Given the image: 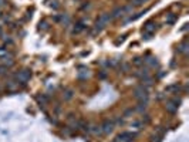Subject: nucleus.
<instances>
[{
	"label": "nucleus",
	"mask_w": 189,
	"mask_h": 142,
	"mask_svg": "<svg viewBox=\"0 0 189 142\" xmlns=\"http://www.w3.org/2000/svg\"><path fill=\"white\" fill-rule=\"evenodd\" d=\"M131 128H132L135 132H138L144 128V124H142V121H134V122L131 124Z\"/></svg>",
	"instance_id": "6e6552de"
},
{
	"label": "nucleus",
	"mask_w": 189,
	"mask_h": 142,
	"mask_svg": "<svg viewBox=\"0 0 189 142\" xmlns=\"http://www.w3.org/2000/svg\"><path fill=\"white\" fill-rule=\"evenodd\" d=\"M112 142H114V141H112Z\"/></svg>",
	"instance_id": "4be33fe9"
},
{
	"label": "nucleus",
	"mask_w": 189,
	"mask_h": 142,
	"mask_svg": "<svg viewBox=\"0 0 189 142\" xmlns=\"http://www.w3.org/2000/svg\"><path fill=\"white\" fill-rule=\"evenodd\" d=\"M112 129H114V122L110 120L104 121V124L101 125V132H104V134H110Z\"/></svg>",
	"instance_id": "423d86ee"
},
{
	"label": "nucleus",
	"mask_w": 189,
	"mask_h": 142,
	"mask_svg": "<svg viewBox=\"0 0 189 142\" xmlns=\"http://www.w3.org/2000/svg\"><path fill=\"white\" fill-rule=\"evenodd\" d=\"M144 58H141V57H135V58H134V61L132 63L135 64V65H141V64H144Z\"/></svg>",
	"instance_id": "ddd939ff"
},
{
	"label": "nucleus",
	"mask_w": 189,
	"mask_h": 142,
	"mask_svg": "<svg viewBox=\"0 0 189 142\" xmlns=\"http://www.w3.org/2000/svg\"><path fill=\"white\" fill-rule=\"evenodd\" d=\"M145 2H147V0H145Z\"/></svg>",
	"instance_id": "aec40b11"
},
{
	"label": "nucleus",
	"mask_w": 189,
	"mask_h": 142,
	"mask_svg": "<svg viewBox=\"0 0 189 142\" xmlns=\"http://www.w3.org/2000/svg\"><path fill=\"white\" fill-rule=\"evenodd\" d=\"M155 27H156V24L154 22H147L145 23V26H144V31L145 33L152 34L154 31H155Z\"/></svg>",
	"instance_id": "0eeeda50"
},
{
	"label": "nucleus",
	"mask_w": 189,
	"mask_h": 142,
	"mask_svg": "<svg viewBox=\"0 0 189 142\" xmlns=\"http://www.w3.org/2000/svg\"><path fill=\"white\" fill-rule=\"evenodd\" d=\"M148 64H151L152 67H156L158 65V61H156V58H154V57H151V58H148V60H145Z\"/></svg>",
	"instance_id": "f8f14e48"
},
{
	"label": "nucleus",
	"mask_w": 189,
	"mask_h": 142,
	"mask_svg": "<svg viewBox=\"0 0 189 142\" xmlns=\"http://www.w3.org/2000/svg\"><path fill=\"white\" fill-rule=\"evenodd\" d=\"M40 29H47V23H46V22L40 23Z\"/></svg>",
	"instance_id": "6ab92c4d"
},
{
	"label": "nucleus",
	"mask_w": 189,
	"mask_h": 142,
	"mask_svg": "<svg viewBox=\"0 0 189 142\" xmlns=\"http://www.w3.org/2000/svg\"><path fill=\"white\" fill-rule=\"evenodd\" d=\"M16 80H17V84H26L27 81H29L30 78H31V70H29V68H24V70L19 71L17 74H14Z\"/></svg>",
	"instance_id": "f257e3e1"
},
{
	"label": "nucleus",
	"mask_w": 189,
	"mask_h": 142,
	"mask_svg": "<svg viewBox=\"0 0 189 142\" xmlns=\"http://www.w3.org/2000/svg\"><path fill=\"white\" fill-rule=\"evenodd\" d=\"M17 87H19V84H17L16 81H9L7 84H6V88H7L9 91H14Z\"/></svg>",
	"instance_id": "1a4fd4ad"
},
{
	"label": "nucleus",
	"mask_w": 189,
	"mask_h": 142,
	"mask_svg": "<svg viewBox=\"0 0 189 142\" xmlns=\"http://www.w3.org/2000/svg\"><path fill=\"white\" fill-rule=\"evenodd\" d=\"M179 104H181V100H178V98H174L172 101H169L167 105H165V108H167L168 112H171V114H175V112L178 111Z\"/></svg>",
	"instance_id": "39448f33"
},
{
	"label": "nucleus",
	"mask_w": 189,
	"mask_h": 142,
	"mask_svg": "<svg viewBox=\"0 0 189 142\" xmlns=\"http://www.w3.org/2000/svg\"><path fill=\"white\" fill-rule=\"evenodd\" d=\"M84 27H85V26H84V23H82V22H81V23H78L77 26L74 27V33H81V31L84 30Z\"/></svg>",
	"instance_id": "9b49d317"
},
{
	"label": "nucleus",
	"mask_w": 189,
	"mask_h": 142,
	"mask_svg": "<svg viewBox=\"0 0 189 142\" xmlns=\"http://www.w3.org/2000/svg\"><path fill=\"white\" fill-rule=\"evenodd\" d=\"M137 136V132H121L115 136L114 142H132Z\"/></svg>",
	"instance_id": "f03ea898"
},
{
	"label": "nucleus",
	"mask_w": 189,
	"mask_h": 142,
	"mask_svg": "<svg viewBox=\"0 0 189 142\" xmlns=\"http://www.w3.org/2000/svg\"><path fill=\"white\" fill-rule=\"evenodd\" d=\"M7 71H9L7 67H4V65H2V64H0V75H4Z\"/></svg>",
	"instance_id": "2eb2a0df"
},
{
	"label": "nucleus",
	"mask_w": 189,
	"mask_h": 142,
	"mask_svg": "<svg viewBox=\"0 0 189 142\" xmlns=\"http://www.w3.org/2000/svg\"><path fill=\"white\" fill-rule=\"evenodd\" d=\"M0 64L4 65V67H11L13 64H14V60H13V56H11L10 53H4V54H0Z\"/></svg>",
	"instance_id": "7ed1b4c3"
},
{
	"label": "nucleus",
	"mask_w": 189,
	"mask_h": 142,
	"mask_svg": "<svg viewBox=\"0 0 189 142\" xmlns=\"http://www.w3.org/2000/svg\"><path fill=\"white\" fill-rule=\"evenodd\" d=\"M71 97H73V91H67L66 95H64V98H66V100H70Z\"/></svg>",
	"instance_id": "a211bd4d"
},
{
	"label": "nucleus",
	"mask_w": 189,
	"mask_h": 142,
	"mask_svg": "<svg viewBox=\"0 0 189 142\" xmlns=\"http://www.w3.org/2000/svg\"><path fill=\"white\" fill-rule=\"evenodd\" d=\"M175 19H176V16L169 14V16H168V19H167V23H174V22H175Z\"/></svg>",
	"instance_id": "dca6fc26"
},
{
	"label": "nucleus",
	"mask_w": 189,
	"mask_h": 142,
	"mask_svg": "<svg viewBox=\"0 0 189 142\" xmlns=\"http://www.w3.org/2000/svg\"><path fill=\"white\" fill-rule=\"evenodd\" d=\"M178 51L179 53H186V51H188V43H186V41H183L182 44H179Z\"/></svg>",
	"instance_id": "9d476101"
},
{
	"label": "nucleus",
	"mask_w": 189,
	"mask_h": 142,
	"mask_svg": "<svg viewBox=\"0 0 189 142\" xmlns=\"http://www.w3.org/2000/svg\"><path fill=\"white\" fill-rule=\"evenodd\" d=\"M134 95H135V98H138V100H148V90H147V87H144V84H142V85H139L138 88H135Z\"/></svg>",
	"instance_id": "20e7f679"
},
{
	"label": "nucleus",
	"mask_w": 189,
	"mask_h": 142,
	"mask_svg": "<svg viewBox=\"0 0 189 142\" xmlns=\"http://www.w3.org/2000/svg\"><path fill=\"white\" fill-rule=\"evenodd\" d=\"M132 3L134 4H131V6H141L142 3H145V0H134Z\"/></svg>",
	"instance_id": "f3484780"
},
{
	"label": "nucleus",
	"mask_w": 189,
	"mask_h": 142,
	"mask_svg": "<svg viewBox=\"0 0 189 142\" xmlns=\"http://www.w3.org/2000/svg\"><path fill=\"white\" fill-rule=\"evenodd\" d=\"M0 4H2V3H0Z\"/></svg>",
	"instance_id": "412c9836"
},
{
	"label": "nucleus",
	"mask_w": 189,
	"mask_h": 142,
	"mask_svg": "<svg viewBox=\"0 0 189 142\" xmlns=\"http://www.w3.org/2000/svg\"><path fill=\"white\" fill-rule=\"evenodd\" d=\"M161 139H162V136L161 135H152V138H151V142H161Z\"/></svg>",
	"instance_id": "4468645a"
}]
</instances>
